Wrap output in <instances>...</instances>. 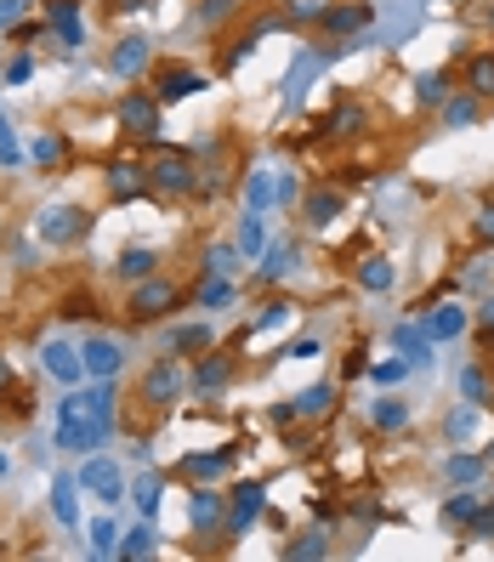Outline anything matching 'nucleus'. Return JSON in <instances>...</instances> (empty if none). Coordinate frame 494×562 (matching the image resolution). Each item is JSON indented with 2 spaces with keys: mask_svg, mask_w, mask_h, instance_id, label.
<instances>
[{
  "mask_svg": "<svg viewBox=\"0 0 494 562\" xmlns=\"http://www.w3.org/2000/svg\"><path fill=\"white\" fill-rule=\"evenodd\" d=\"M114 438L97 415H91L86 392H69L63 404H57V449H74V455H86V449H103Z\"/></svg>",
  "mask_w": 494,
  "mask_h": 562,
  "instance_id": "f257e3e1",
  "label": "nucleus"
},
{
  "mask_svg": "<svg viewBox=\"0 0 494 562\" xmlns=\"http://www.w3.org/2000/svg\"><path fill=\"white\" fill-rule=\"evenodd\" d=\"M86 233H91V211L86 205H46V211L35 216V239L40 245H52V250L80 245Z\"/></svg>",
  "mask_w": 494,
  "mask_h": 562,
  "instance_id": "f03ea898",
  "label": "nucleus"
},
{
  "mask_svg": "<svg viewBox=\"0 0 494 562\" xmlns=\"http://www.w3.org/2000/svg\"><path fill=\"white\" fill-rule=\"evenodd\" d=\"M148 188H154V194H165V199L199 194V165H194V154H177V148L154 154V165H148Z\"/></svg>",
  "mask_w": 494,
  "mask_h": 562,
  "instance_id": "7ed1b4c3",
  "label": "nucleus"
},
{
  "mask_svg": "<svg viewBox=\"0 0 494 562\" xmlns=\"http://www.w3.org/2000/svg\"><path fill=\"white\" fill-rule=\"evenodd\" d=\"M177 307H182V290L171 279H154V273L137 279V290L125 296V318H131V324H159V318L177 313Z\"/></svg>",
  "mask_w": 494,
  "mask_h": 562,
  "instance_id": "20e7f679",
  "label": "nucleus"
},
{
  "mask_svg": "<svg viewBox=\"0 0 494 562\" xmlns=\"http://www.w3.org/2000/svg\"><path fill=\"white\" fill-rule=\"evenodd\" d=\"M182 387H188V381H182L177 352H171V358H154V364H148V375H142V387H137V404L148 409V415H165V409L182 398Z\"/></svg>",
  "mask_w": 494,
  "mask_h": 562,
  "instance_id": "39448f33",
  "label": "nucleus"
},
{
  "mask_svg": "<svg viewBox=\"0 0 494 562\" xmlns=\"http://www.w3.org/2000/svg\"><path fill=\"white\" fill-rule=\"evenodd\" d=\"M318 29L330 40H358V35H375V6L370 0H336L318 12Z\"/></svg>",
  "mask_w": 494,
  "mask_h": 562,
  "instance_id": "423d86ee",
  "label": "nucleus"
},
{
  "mask_svg": "<svg viewBox=\"0 0 494 562\" xmlns=\"http://www.w3.org/2000/svg\"><path fill=\"white\" fill-rule=\"evenodd\" d=\"M74 477H80V489H86L91 500H103V506H120L125 494H131V483H125V472H120V466H114L108 455H86Z\"/></svg>",
  "mask_w": 494,
  "mask_h": 562,
  "instance_id": "0eeeda50",
  "label": "nucleus"
},
{
  "mask_svg": "<svg viewBox=\"0 0 494 562\" xmlns=\"http://www.w3.org/2000/svg\"><path fill=\"white\" fill-rule=\"evenodd\" d=\"M159 97L154 91H125L120 97V125L131 142H159Z\"/></svg>",
  "mask_w": 494,
  "mask_h": 562,
  "instance_id": "6e6552de",
  "label": "nucleus"
},
{
  "mask_svg": "<svg viewBox=\"0 0 494 562\" xmlns=\"http://www.w3.org/2000/svg\"><path fill=\"white\" fill-rule=\"evenodd\" d=\"M211 86L199 69H188V63H159L154 69V97L159 103H188V97H199V91Z\"/></svg>",
  "mask_w": 494,
  "mask_h": 562,
  "instance_id": "1a4fd4ad",
  "label": "nucleus"
},
{
  "mask_svg": "<svg viewBox=\"0 0 494 562\" xmlns=\"http://www.w3.org/2000/svg\"><path fill=\"white\" fill-rule=\"evenodd\" d=\"M80 364H86V381H114L125 369V347L108 341V335H86L80 341Z\"/></svg>",
  "mask_w": 494,
  "mask_h": 562,
  "instance_id": "9d476101",
  "label": "nucleus"
},
{
  "mask_svg": "<svg viewBox=\"0 0 494 562\" xmlns=\"http://www.w3.org/2000/svg\"><path fill=\"white\" fill-rule=\"evenodd\" d=\"M188 523H194V534H216V528H228V494L222 489H194L188 494Z\"/></svg>",
  "mask_w": 494,
  "mask_h": 562,
  "instance_id": "9b49d317",
  "label": "nucleus"
},
{
  "mask_svg": "<svg viewBox=\"0 0 494 562\" xmlns=\"http://www.w3.org/2000/svg\"><path fill=\"white\" fill-rule=\"evenodd\" d=\"M148 63H154V46H148V35H125L114 52H108V69L120 74V80H137V74H148Z\"/></svg>",
  "mask_w": 494,
  "mask_h": 562,
  "instance_id": "f8f14e48",
  "label": "nucleus"
},
{
  "mask_svg": "<svg viewBox=\"0 0 494 562\" xmlns=\"http://www.w3.org/2000/svg\"><path fill=\"white\" fill-rule=\"evenodd\" d=\"M142 194H154L148 188V165H137V159H114L108 165V199H142Z\"/></svg>",
  "mask_w": 494,
  "mask_h": 562,
  "instance_id": "ddd939ff",
  "label": "nucleus"
},
{
  "mask_svg": "<svg viewBox=\"0 0 494 562\" xmlns=\"http://www.w3.org/2000/svg\"><path fill=\"white\" fill-rule=\"evenodd\" d=\"M177 472L194 477V483H222V477L233 472V449H199V455H182Z\"/></svg>",
  "mask_w": 494,
  "mask_h": 562,
  "instance_id": "4468645a",
  "label": "nucleus"
},
{
  "mask_svg": "<svg viewBox=\"0 0 494 562\" xmlns=\"http://www.w3.org/2000/svg\"><path fill=\"white\" fill-rule=\"evenodd\" d=\"M40 358H46V375H52V381H63V387H80V381H86L80 347H69V341H46V347H40Z\"/></svg>",
  "mask_w": 494,
  "mask_h": 562,
  "instance_id": "2eb2a0df",
  "label": "nucleus"
},
{
  "mask_svg": "<svg viewBox=\"0 0 494 562\" xmlns=\"http://www.w3.org/2000/svg\"><path fill=\"white\" fill-rule=\"evenodd\" d=\"M370 131V108L364 103H336V114H324V125H318V137H364Z\"/></svg>",
  "mask_w": 494,
  "mask_h": 562,
  "instance_id": "dca6fc26",
  "label": "nucleus"
},
{
  "mask_svg": "<svg viewBox=\"0 0 494 562\" xmlns=\"http://www.w3.org/2000/svg\"><path fill=\"white\" fill-rule=\"evenodd\" d=\"M256 511H262V483H239L228 494V534H250Z\"/></svg>",
  "mask_w": 494,
  "mask_h": 562,
  "instance_id": "f3484780",
  "label": "nucleus"
},
{
  "mask_svg": "<svg viewBox=\"0 0 494 562\" xmlns=\"http://www.w3.org/2000/svg\"><path fill=\"white\" fill-rule=\"evenodd\" d=\"M341 211H347V194H341V188H313V194L301 199V216H307V228H330Z\"/></svg>",
  "mask_w": 494,
  "mask_h": 562,
  "instance_id": "a211bd4d",
  "label": "nucleus"
},
{
  "mask_svg": "<svg viewBox=\"0 0 494 562\" xmlns=\"http://www.w3.org/2000/svg\"><path fill=\"white\" fill-rule=\"evenodd\" d=\"M216 330L211 324H177V330L165 335V352H177V358H199V352H211Z\"/></svg>",
  "mask_w": 494,
  "mask_h": 562,
  "instance_id": "6ab92c4d",
  "label": "nucleus"
},
{
  "mask_svg": "<svg viewBox=\"0 0 494 562\" xmlns=\"http://www.w3.org/2000/svg\"><path fill=\"white\" fill-rule=\"evenodd\" d=\"M46 23L57 29L63 46H80L86 40V29H80V0H46Z\"/></svg>",
  "mask_w": 494,
  "mask_h": 562,
  "instance_id": "aec40b11",
  "label": "nucleus"
},
{
  "mask_svg": "<svg viewBox=\"0 0 494 562\" xmlns=\"http://www.w3.org/2000/svg\"><path fill=\"white\" fill-rule=\"evenodd\" d=\"M290 409H296V421H324V415L336 409V387H330V381H318V387L296 392V398H290Z\"/></svg>",
  "mask_w": 494,
  "mask_h": 562,
  "instance_id": "412c9836",
  "label": "nucleus"
},
{
  "mask_svg": "<svg viewBox=\"0 0 494 562\" xmlns=\"http://www.w3.org/2000/svg\"><path fill=\"white\" fill-rule=\"evenodd\" d=\"M438 114H443V125H449V131H466V125H477V114H483V103H477L472 91H449Z\"/></svg>",
  "mask_w": 494,
  "mask_h": 562,
  "instance_id": "4be33fe9",
  "label": "nucleus"
},
{
  "mask_svg": "<svg viewBox=\"0 0 494 562\" xmlns=\"http://www.w3.org/2000/svg\"><path fill=\"white\" fill-rule=\"evenodd\" d=\"M233 381V364L222 358V352H205L194 364V392H222Z\"/></svg>",
  "mask_w": 494,
  "mask_h": 562,
  "instance_id": "5701e85b",
  "label": "nucleus"
},
{
  "mask_svg": "<svg viewBox=\"0 0 494 562\" xmlns=\"http://www.w3.org/2000/svg\"><path fill=\"white\" fill-rule=\"evenodd\" d=\"M74 494H80V477H57V483H52V517L63 528L80 523V500H74Z\"/></svg>",
  "mask_w": 494,
  "mask_h": 562,
  "instance_id": "b1692460",
  "label": "nucleus"
},
{
  "mask_svg": "<svg viewBox=\"0 0 494 562\" xmlns=\"http://www.w3.org/2000/svg\"><path fill=\"white\" fill-rule=\"evenodd\" d=\"M426 335H432V341H455V335H466V313H460L455 301L432 307V318H426Z\"/></svg>",
  "mask_w": 494,
  "mask_h": 562,
  "instance_id": "393cba45",
  "label": "nucleus"
},
{
  "mask_svg": "<svg viewBox=\"0 0 494 562\" xmlns=\"http://www.w3.org/2000/svg\"><path fill=\"white\" fill-rule=\"evenodd\" d=\"M466 91L477 103H494V52H477L472 69H466Z\"/></svg>",
  "mask_w": 494,
  "mask_h": 562,
  "instance_id": "a878e982",
  "label": "nucleus"
},
{
  "mask_svg": "<svg viewBox=\"0 0 494 562\" xmlns=\"http://www.w3.org/2000/svg\"><path fill=\"white\" fill-rule=\"evenodd\" d=\"M392 347L404 352L409 364H432V347H426V330H421V324H398V330H392Z\"/></svg>",
  "mask_w": 494,
  "mask_h": 562,
  "instance_id": "bb28decb",
  "label": "nucleus"
},
{
  "mask_svg": "<svg viewBox=\"0 0 494 562\" xmlns=\"http://www.w3.org/2000/svg\"><path fill=\"white\" fill-rule=\"evenodd\" d=\"M290 262H296V245H273V250H262V256H256V279H262V284H279L284 273H290Z\"/></svg>",
  "mask_w": 494,
  "mask_h": 562,
  "instance_id": "cd10ccee",
  "label": "nucleus"
},
{
  "mask_svg": "<svg viewBox=\"0 0 494 562\" xmlns=\"http://www.w3.org/2000/svg\"><path fill=\"white\" fill-rule=\"evenodd\" d=\"M233 296H239V290H233L228 284V273H205V284H199V307H205V313H216V307H233Z\"/></svg>",
  "mask_w": 494,
  "mask_h": 562,
  "instance_id": "c85d7f7f",
  "label": "nucleus"
},
{
  "mask_svg": "<svg viewBox=\"0 0 494 562\" xmlns=\"http://www.w3.org/2000/svg\"><path fill=\"white\" fill-rule=\"evenodd\" d=\"M353 273H358V284H364L370 296H381V290H392V262H387V256H364V262H358Z\"/></svg>",
  "mask_w": 494,
  "mask_h": 562,
  "instance_id": "c756f323",
  "label": "nucleus"
},
{
  "mask_svg": "<svg viewBox=\"0 0 494 562\" xmlns=\"http://www.w3.org/2000/svg\"><path fill=\"white\" fill-rule=\"evenodd\" d=\"M370 421L381 426V432H404V426H409V404H404V398H375Z\"/></svg>",
  "mask_w": 494,
  "mask_h": 562,
  "instance_id": "7c9ffc66",
  "label": "nucleus"
},
{
  "mask_svg": "<svg viewBox=\"0 0 494 562\" xmlns=\"http://www.w3.org/2000/svg\"><path fill=\"white\" fill-rule=\"evenodd\" d=\"M449 74L443 69H426V74H415V97H421V108H443V97H449Z\"/></svg>",
  "mask_w": 494,
  "mask_h": 562,
  "instance_id": "2f4dec72",
  "label": "nucleus"
},
{
  "mask_svg": "<svg viewBox=\"0 0 494 562\" xmlns=\"http://www.w3.org/2000/svg\"><path fill=\"white\" fill-rule=\"evenodd\" d=\"M29 154H35V165H40V171H52V165H63V154H69V142H63V131H40Z\"/></svg>",
  "mask_w": 494,
  "mask_h": 562,
  "instance_id": "473e14b6",
  "label": "nucleus"
},
{
  "mask_svg": "<svg viewBox=\"0 0 494 562\" xmlns=\"http://www.w3.org/2000/svg\"><path fill=\"white\" fill-rule=\"evenodd\" d=\"M290 318H296V307H290V301H267L262 313L250 318V335H267V330H284V324H290Z\"/></svg>",
  "mask_w": 494,
  "mask_h": 562,
  "instance_id": "72a5a7b5",
  "label": "nucleus"
},
{
  "mask_svg": "<svg viewBox=\"0 0 494 562\" xmlns=\"http://www.w3.org/2000/svg\"><path fill=\"white\" fill-rule=\"evenodd\" d=\"M443 477L449 483H477L483 477V455H449L443 460Z\"/></svg>",
  "mask_w": 494,
  "mask_h": 562,
  "instance_id": "f704fd0d",
  "label": "nucleus"
},
{
  "mask_svg": "<svg viewBox=\"0 0 494 562\" xmlns=\"http://www.w3.org/2000/svg\"><path fill=\"white\" fill-rule=\"evenodd\" d=\"M154 250H125L120 262H114V273H120V279H148V273H154Z\"/></svg>",
  "mask_w": 494,
  "mask_h": 562,
  "instance_id": "c9c22d12",
  "label": "nucleus"
},
{
  "mask_svg": "<svg viewBox=\"0 0 494 562\" xmlns=\"http://www.w3.org/2000/svg\"><path fill=\"white\" fill-rule=\"evenodd\" d=\"M284 562H307V557H330V545H324V534H301V540H290L279 551Z\"/></svg>",
  "mask_w": 494,
  "mask_h": 562,
  "instance_id": "e433bc0d",
  "label": "nucleus"
},
{
  "mask_svg": "<svg viewBox=\"0 0 494 562\" xmlns=\"http://www.w3.org/2000/svg\"><path fill=\"white\" fill-rule=\"evenodd\" d=\"M477 506H483V494H449V500H443V528L449 523H472Z\"/></svg>",
  "mask_w": 494,
  "mask_h": 562,
  "instance_id": "4c0bfd02",
  "label": "nucleus"
},
{
  "mask_svg": "<svg viewBox=\"0 0 494 562\" xmlns=\"http://www.w3.org/2000/svg\"><path fill=\"white\" fill-rule=\"evenodd\" d=\"M86 534H91V551H97V557H114V551H120V528L108 523V517H97Z\"/></svg>",
  "mask_w": 494,
  "mask_h": 562,
  "instance_id": "58836bf2",
  "label": "nucleus"
},
{
  "mask_svg": "<svg viewBox=\"0 0 494 562\" xmlns=\"http://www.w3.org/2000/svg\"><path fill=\"white\" fill-rule=\"evenodd\" d=\"M148 551H154V528H131V534H120L114 557H148Z\"/></svg>",
  "mask_w": 494,
  "mask_h": 562,
  "instance_id": "ea45409f",
  "label": "nucleus"
},
{
  "mask_svg": "<svg viewBox=\"0 0 494 562\" xmlns=\"http://www.w3.org/2000/svg\"><path fill=\"white\" fill-rule=\"evenodd\" d=\"M131 494H137V511H142V517H159V477H137V483H131Z\"/></svg>",
  "mask_w": 494,
  "mask_h": 562,
  "instance_id": "a19ab883",
  "label": "nucleus"
},
{
  "mask_svg": "<svg viewBox=\"0 0 494 562\" xmlns=\"http://www.w3.org/2000/svg\"><path fill=\"white\" fill-rule=\"evenodd\" d=\"M245 199H250V211H267V205L279 199V188L267 182V171H256V176H250V188H245Z\"/></svg>",
  "mask_w": 494,
  "mask_h": 562,
  "instance_id": "79ce46f5",
  "label": "nucleus"
},
{
  "mask_svg": "<svg viewBox=\"0 0 494 562\" xmlns=\"http://www.w3.org/2000/svg\"><path fill=\"white\" fill-rule=\"evenodd\" d=\"M239 250H250V256H262V211H250L245 222H239Z\"/></svg>",
  "mask_w": 494,
  "mask_h": 562,
  "instance_id": "37998d69",
  "label": "nucleus"
},
{
  "mask_svg": "<svg viewBox=\"0 0 494 562\" xmlns=\"http://www.w3.org/2000/svg\"><path fill=\"white\" fill-rule=\"evenodd\" d=\"M477 415H483V404H466V409H455V415L443 421V432H449V438H472Z\"/></svg>",
  "mask_w": 494,
  "mask_h": 562,
  "instance_id": "c03bdc74",
  "label": "nucleus"
},
{
  "mask_svg": "<svg viewBox=\"0 0 494 562\" xmlns=\"http://www.w3.org/2000/svg\"><path fill=\"white\" fill-rule=\"evenodd\" d=\"M460 392H466V404H489V381H483V369H466V375H460Z\"/></svg>",
  "mask_w": 494,
  "mask_h": 562,
  "instance_id": "a18cd8bd",
  "label": "nucleus"
},
{
  "mask_svg": "<svg viewBox=\"0 0 494 562\" xmlns=\"http://www.w3.org/2000/svg\"><path fill=\"white\" fill-rule=\"evenodd\" d=\"M466 534H472V540H494V506H477L472 523H466Z\"/></svg>",
  "mask_w": 494,
  "mask_h": 562,
  "instance_id": "49530a36",
  "label": "nucleus"
},
{
  "mask_svg": "<svg viewBox=\"0 0 494 562\" xmlns=\"http://www.w3.org/2000/svg\"><path fill=\"white\" fill-rule=\"evenodd\" d=\"M233 256H239L233 245H216V250H205V267H199V273H228V267H233Z\"/></svg>",
  "mask_w": 494,
  "mask_h": 562,
  "instance_id": "de8ad7c7",
  "label": "nucleus"
},
{
  "mask_svg": "<svg viewBox=\"0 0 494 562\" xmlns=\"http://www.w3.org/2000/svg\"><path fill=\"white\" fill-rule=\"evenodd\" d=\"M472 233H477V245H494V205H477Z\"/></svg>",
  "mask_w": 494,
  "mask_h": 562,
  "instance_id": "09e8293b",
  "label": "nucleus"
},
{
  "mask_svg": "<svg viewBox=\"0 0 494 562\" xmlns=\"http://www.w3.org/2000/svg\"><path fill=\"white\" fill-rule=\"evenodd\" d=\"M233 6H239V0H205V6H199V18L222 23V18H233Z\"/></svg>",
  "mask_w": 494,
  "mask_h": 562,
  "instance_id": "8fccbe9b",
  "label": "nucleus"
},
{
  "mask_svg": "<svg viewBox=\"0 0 494 562\" xmlns=\"http://www.w3.org/2000/svg\"><path fill=\"white\" fill-rule=\"evenodd\" d=\"M370 375L381 381V387H392V381H404V375H409V358H404V364H375Z\"/></svg>",
  "mask_w": 494,
  "mask_h": 562,
  "instance_id": "3c124183",
  "label": "nucleus"
},
{
  "mask_svg": "<svg viewBox=\"0 0 494 562\" xmlns=\"http://www.w3.org/2000/svg\"><path fill=\"white\" fill-rule=\"evenodd\" d=\"M29 74H35V57H12V69H6V80H12V86H23Z\"/></svg>",
  "mask_w": 494,
  "mask_h": 562,
  "instance_id": "603ef678",
  "label": "nucleus"
},
{
  "mask_svg": "<svg viewBox=\"0 0 494 562\" xmlns=\"http://www.w3.org/2000/svg\"><path fill=\"white\" fill-rule=\"evenodd\" d=\"M318 352H324V347H318V341H296V347L284 352V358H318Z\"/></svg>",
  "mask_w": 494,
  "mask_h": 562,
  "instance_id": "864d4df0",
  "label": "nucleus"
},
{
  "mask_svg": "<svg viewBox=\"0 0 494 562\" xmlns=\"http://www.w3.org/2000/svg\"><path fill=\"white\" fill-rule=\"evenodd\" d=\"M477 324H483V330H494V296L483 301V307H477Z\"/></svg>",
  "mask_w": 494,
  "mask_h": 562,
  "instance_id": "5fc2aeb1",
  "label": "nucleus"
},
{
  "mask_svg": "<svg viewBox=\"0 0 494 562\" xmlns=\"http://www.w3.org/2000/svg\"><path fill=\"white\" fill-rule=\"evenodd\" d=\"M148 0H114V12H142Z\"/></svg>",
  "mask_w": 494,
  "mask_h": 562,
  "instance_id": "6e6d98bb",
  "label": "nucleus"
},
{
  "mask_svg": "<svg viewBox=\"0 0 494 562\" xmlns=\"http://www.w3.org/2000/svg\"><path fill=\"white\" fill-rule=\"evenodd\" d=\"M0 392H12V364L0 358Z\"/></svg>",
  "mask_w": 494,
  "mask_h": 562,
  "instance_id": "4d7b16f0",
  "label": "nucleus"
},
{
  "mask_svg": "<svg viewBox=\"0 0 494 562\" xmlns=\"http://www.w3.org/2000/svg\"><path fill=\"white\" fill-rule=\"evenodd\" d=\"M0 142H12V125H6V114H0Z\"/></svg>",
  "mask_w": 494,
  "mask_h": 562,
  "instance_id": "13d9d810",
  "label": "nucleus"
},
{
  "mask_svg": "<svg viewBox=\"0 0 494 562\" xmlns=\"http://www.w3.org/2000/svg\"><path fill=\"white\" fill-rule=\"evenodd\" d=\"M483 352H494V330H483Z\"/></svg>",
  "mask_w": 494,
  "mask_h": 562,
  "instance_id": "bf43d9fd",
  "label": "nucleus"
},
{
  "mask_svg": "<svg viewBox=\"0 0 494 562\" xmlns=\"http://www.w3.org/2000/svg\"><path fill=\"white\" fill-rule=\"evenodd\" d=\"M0 477H6V455H0Z\"/></svg>",
  "mask_w": 494,
  "mask_h": 562,
  "instance_id": "052dcab7",
  "label": "nucleus"
}]
</instances>
